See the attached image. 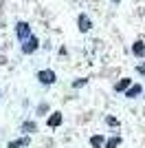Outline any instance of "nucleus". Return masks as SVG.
Returning a JSON list of instances; mask_svg holds the SVG:
<instances>
[{"mask_svg": "<svg viewBox=\"0 0 145 148\" xmlns=\"http://www.w3.org/2000/svg\"><path fill=\"white\" fill-rule=\"evenodd\" d=\"M37 80L42 82V84H53L55 82V73L53 71H40V73H37Z\"/></svg>", "mask_w": 145, "mask_h": 148, "instance_id": "nucleus-2", "label": "nucleus"}, {"mask_svg": "<svg viewBox=\"0 0 145 148\" xmlns=\"http://www.w3.org/2000/svg\"><path fill=\"white\" fill-rule=\"evenodd\" d=\"M35 49H37V38H33V36H31L29 40L24 42L22 51H24V53H33V51H35Z\"/></svg>", "mask_w": 145, "mask_h": 148, "instance_id": "nucleus-3", "label": "nucleus"}, {"mask_svg": "<svg viewBox=\"0 0 145 148\" xmlns=\"http://www.w3.org/2000/svg\"><path fill=\"white\" fill-rule=\"evenodd\" d=\"M121 144V137H112V139H110L108 144H106V148H117Z\"/></svg>", "mask_w": 145, "mask_h": 148, "instance_id": "nucleus-11", "label": "nucleus"}, {"mask_svg": "<svg viewBox=\"0 0 145 148\" xmlns=\"http://www.w3.org/2000/svg\"><path fill=\"white\" fill-rule=\"evenodd\" d=\"M127 86H130V80H127V77H123V80H121V82H117V84H115V91H127Z\"/></svg>", "mask_w": 145, "mask_h": 148, "instance_id": "nucleus-6", "label": "nucleus"}, {"mask_svg": "<svg viewBox=\"0 0 145 148\" xmlns=\"http://www.w3.org/2000/svg\"><path fill=\"white\" fill-rule=\"evenodd\" d=\"M29 144V137H24V139H18V142H11L9 148H20V146H26Z\"/></svg>", "mask_w": 145, "mask_h": 148, "instance_id": "nucleus-10", "label": "nucleus"}, {"mask_svg": "<svg viewBox=\"0 0 145 148\" xmlns=\"http://www.w3.org/2000/svg\"><path fill=\"white\" fill-rule=\"evenodd\" d=\"M90 25H92V22L86 18V16H79V29H81V31H88V29H90Z\"/></svg>", "mask_w": 145, "mask_h": 148, "instance_id": "nucleus-7", "label": "nucleus"}, {"mask_svg": "<svg viewBox=\"0 0 145 148\" xmlns=\"http://www.w3.org/2000/svg\"><path fill=\"white\" fill-rule=\"evenodd\" d=\"M139 73H141V75H145V64H143V66H139Z\"/></svg>", "mask_w": 145, "mask_h": 148, "instance_id": "nucleus-15", "label": "nucleus"}, {"mask_svg": "<svg viewBox=\"0 0 145 148\" xmlns=\"http://www.w3.org/2000/svg\"><path fill=\"white\" fill-rule=\"evenodd\" d=\"M106 122H108V124H110V126H117V124H119V122H117V119H115V117H106Z\"/></svg>", "mask_w": 145, "mask_h": 148, "instance_id": "nucleus-13", "label": "nucleus"}, {"mask_svg": "<svg viewBox=\"0 0 145 148\" xmlns=\"http://www.w3.org/2000/svg\"><path fill=\"white\" fill-rule=\"evenodd\" d=\"M24 130H33V133H35V124L26 122V124H24Z\"/></svg>", "mask_w": 145, "mask_h": 148, "instance_id": "nucleus-12", "label": "nucleus"}, {"mask_svg": "<svg viewBox=\"0 0 145 148\" xmlns=\"http://www.w3.org/2000/svg\"><path fill=\"white\" fill-rule=\"evenodd\" d=\"M112 2H119V0H112Z\"/></svg>", "mask_w": 145, "mask_h": 148, "instance_id": "nucleus-16", "label": "nucleus"}, {"mask_svg": "<svg viewBox=\"0 0 145 148\" xmlns=\"http://www.w3.org/2000/svg\"><path fill=\"white\" fill-rule=\"evenodd\" d=\"M141 91H143V88H141V84H134V86H130V88L125 91V97L132 99V97H136V95H141Z\"/></svg>", "mask_w": 145, "mask_h": 148, "instance_id": "nucleus-4", "label": "nucleus"}, {"mask_svg": "<svg viewBox=\"0 0 145 148\" xmlns=\"http://www.w3.org/2000/svg\"><path fill=\"white\" fill-rule=\"evenodd\" d=\"M16 33H18V40H29V38H31V29H29L26 22H18Z\"/></svg>", "mask_w": 145, "mask_h": 148, "instance_id": "nucleus-1", "label": "nucleus"}, {"mask_svg": "<svg viewBox=\"0 0 145 148\" xmlns=\"http://www.w3.org/2000/svg\"><path fill=\"white\" fill-rule=\"evenodd\" d=\"M62 124V115L60 113H53L51 117H48V126H60Z\"/></svg>", "mask_w": 145, "mask_h": 148, "instance_id": "nucleus-8", "label": "nucleus"}, {"mask_svg": "<svg viewBox=\"0 0 145 148\" xmlns=\"http://www.w3.org/2000/svg\"><path fill=\"white\" fill-rule=\"evenodd\" d=\"M84 84H86V80H77L75 84H72V86H75V88H79V86H84Z\"/></svg>", "mask_w": 145, "mask_h": 148, "instance_id": "nucleus-14", "label": "nucleus"}, {"mask_svg": "<svg viewBox=\"0 0 145 148\" xmlns=\"http://www.w3.org/2000/svg\"><path fill=\"white\" fill-rule=\"evenodd\" d=\"M90 146H92V148H101V146H103V137H101V135H95V137L90 139Z\"/></svg>", "mask_w": 145, "mask_h": 148, "instance_id": "nucleus-9", "label": "nucleus"}, {"mask_svg": "<svg viewBox=\"0 0 145 148\" xmlns=\"http://www.w3.org/2000/svg\"><path fill=\"white\" fill-rule=\"evenodd\" d=\"M132 53H134V56H139V58H143L145 56V44L143 42H136L132 47Z\"/></svg>", "mask_w": 145, "mask_h": 148, "instance_id": "nucleus-5", "label": "nucleus"}]
</instances>
